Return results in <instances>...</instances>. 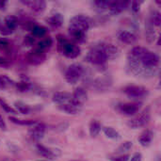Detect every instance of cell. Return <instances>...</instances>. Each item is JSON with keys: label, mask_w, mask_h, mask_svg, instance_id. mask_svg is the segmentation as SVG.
<instances>
[{"label": "cell", "mask_w": 161, "mask_h": 161, "mask_svg": "<svg viewBox=\"0 0 161 161\" xmlns=\"http://www.w3.org/2000/svg\"><path fill=\"white\" fill-rule=\"evenodd\" d=\"M102 129V125L101 124L96 121V120H92L90 124V135L92 138H95L99 135L100 131Z\"/></svg>", "instance_id": "603a6c76"}, {"label": "cell", "mask_w": 161, "mask_h": 161, "mask_svg": "<svg viewBox=\"0 0 161 161\" xmlns=\"http://www.w3.org/2000/svg\"><path fill=\"white\" fill-rule=\"evenodd\" d=\"M15 107H16V111H19L22 114H28L31 110V108L27 105H25L22 102H16Z\"/></svg>", "instance_id": "836d02e7"}, {"label": "cell", "mask_w": 161, "mask_h": 161, "mask_svg": "<svg viewBox=\"0 0 161 161\" xmlns=\"http://www.w3.org/2000/svg\"><path fill=\"white\" fill-rule=\"evenodd\" d=\"M58 48L61 55L68 58H75L80 55V47L74 42L59 35L58 36Z\"/></svg>", "instance_id": "3957f363"}, {"label": "cell", "mask_w": 161, "mask_h": 161, "mask_svg": "<svg viewBox=\"0 0 161 161\" xmlns=\"http://www.w3.org/2000/svg\"><path fill=\"white\" fill-rule=\"evenodd\" d=\"M124 92L130 98L134 99H142L149 94V91L142 86L138 85H129L124 88Z\"/></svg>", "instance_id": "8992f818"}, {"label": "cell", "mask_w": 161, "mask_h": 161, "mask_svg": "<svg viewBox=\"0 0 161 161\" xmlns=\"http://www.w3.org/2000/svg\"><path fill=\"white\" fill-rule=\"evenodd\" d=\"M74 98L73 95L71 93L68 92H55L53 94V102L58 107V108L60 107H63L65 105H68L72 102H74Z\"/></svg>", "instance_id": "7c38bea8"}, {"label": "cell", "mask_w": 161, "mask_h": 161, "mask_svg": "<svg viewBox=\"0 0 161 161\" xmlns=\"http://www.w3.org/2000/svg\"><path fill=\"white\" fill-rule=\"evenodd\" d=\"M132 142H125L124 143H122L118 149L116 150V154L118 155H124V153L128 152L131 148H132Z\"/></svg>", "instance_id": "1f68e13d"}, {"label": "cell", "mask_w": 161, "mask_h": 161, "mask_svg": "<svg viewBox=\"0 0 161 161\" xmlns=\"http://www.w3.org/2000/svg\"><path fill=\"white\" fill-rule=\"evenodd\" d=\"M52 43H53L52 39L46 38V39H43V40L40 41V42L37 43V47H36V48H38V49H40V50L45 52L47 49H49V48L51 47Z\"/></svg>", "instance_id": "83f0119b"}, {"label": "cell", "mask_w": 161, "mask_h": 161, "mask_svg": "<svg viewBox=\"0 0 161 161\" xmlns=\"http://www.w3.org/2000/svg\"><path fill=\"white\" fill-rule=\"evenodd\" d=\"M72 161H81V160H72Z\"/></svg>", "instance_id": "b9f144b4"}, {"label": "cell", "mask_w": 161, "mask_h": 161, "mask_svg": "<svg viewBox=\"0 0 161 161\" xmlns=\"http://www.w3.org/2000/svg\"><path fill=\"white\" fill-rule=\"evenodd\" d=\"M117 38L119 41H121L124 43H128V44H132L137 41V35L131 31H127V30H121L117 33Z\"/></svg>", "instance_id": "2e32d148"}, {"label": "cell", "mask_w": 161, "mask_h": 161, "mask_svg": "<svg viewBox=\"0 0 161 161\" xmlns=\"http://www.w3.org/2000/svg\"><path fill=\"white\" fill-rule=\"evenodd\" d=\"M0 129H1V130H4V131H6V130H7V125H6V122L4 121V119H3V117L1 116V114H0Z\"/></svg>", "instance_id": "f35d334b"}, {"label": "cell", "mask_w": 161, "mask_h": 161, "mask_svg": "<svg viewBox=\"0 0 161 161\" xmlns=\"http://www.w3.org/2000/svg\"><path fill=\"white\" fill-rule=\"evenodd\" d=\"M130 161H142V154L141 153H135L132 157H131V158L129 159Z\"/></svg>", "instance_id": "8d00e7d4"}, {"label": "cell", "mask_w": 161, "mask_h": 161, "mask_svg": "<svg viewBox=\"0 0 161 161\" xmlns=\"http://www.w3.org/2000/svg\"><path fill=\"white\" fill-rule=\"evenodd\" d=\"M117 110L124 115L131 116L138 113L142 108V103L140 102H128V103H122L117 105Z\"/></svg>", "instance_id": "ba28073f"}, {"label": "cell", "mask_w": 161, "mask_h": 161, "mask_svg": "<svg viewBox=\"0 0 161 161\" xmlns=\"http://www.w3.org/2000/svg\"><path fill=\"white\" fill-rule=\"evenodd\" d=\"M92 5L95 7V8L98 10V11H108V6H109V1H102V0H99V1H94L92 3Z\"/></svg>", "instance_id": "f546056e"}, {"label": "cell", "mask_w": 161, "mask_h": 161, "mask_svg": "<svg viewBox=\"0 0 161 161\" xmlns=\"http://www.w3.org/2000/svg\"><path fill=\"white\" fill-rule=\"evenodd\" d=\"M141 4H142V2H138V1L132 2V4H131V7H132V9H133V11H135V12L139 11V10H140Z\"/></svg>", "instance_id": "74e56055"}, {"label": "cell", "mask_w": 161, "mask_h": 161, "mask_svg": "<svg viewBox=\"0 0 161 161\" xmlns=\"http://www.w3.org/2000/svg\"><path fill=\"white\" fill-rule=\"evenodd\" d=\"M145 35H146V39L148 42H153L155 40V37H156V33H155V30H154V25L149 22L148 20V23H147V25H146V28H145Z\"/></svg>", "instance_id": "4316f807"}, {"label": "cell", "mask_w": 161, "mask_h": 161, "mask_svg": "<svg viewBox=\"0 0 161 161\" xmlns=\"http://www.w3.org/2000/svg\"><path fill=\"white\" fill-rule=\"evenodd\" d=\"M21 2L36 14L42 13L46 8V3L42 0H22Z\"/></svg>", "instance_id": "4fadbf2b"}, {"label": "cell", "mask_w": 161, "mask_h": 161, "mask_svg": "<svg viewBox=\"0 0 161 161\" xmlns=\"http://www.w3.org/2000/svg\"><path fill=\"white\" fill-rule=\"evenodd\" d=\"M45 59H46L45 52L40 50L38 48H34L33 50L28 52V54L26 56V60L31 65H40V64L43 63L45 61Z\"/></svg>", "instance_id": "9c48e42d"}, {"label": "cell", "mask_w": 161, "mask_h": 161, "mask_svg": "<svg viewBox=\"0 0 161 161\" xmlns=\"http://www.w3.org/2000/svg\"><path fill=\"white\" fill-rule=\"evenodd\" d=\"M129 4L130 3L127 1H109L108 11L112 15L120 14L128 8Z\"/></svg>", "instance_id": "9a60e30c"}, {"label": "cell", "mask_w": 161, "mask_h": 161, "mask_svg": "<svg viewBox=\"0 0 161 161\" xmlns=\"http://www.w3.org/2000/svg\"><path fill=\"white\" fill-rule=\"evenodd\" d=\"M72 95H73L74 100H75L77 104H79V105H81V106H83L84 103H85V102L87 101V99H88V92H87V91H86L84 88H82V87L76 88V89L75 90V92L72 93Z\"/></svg>", "instance_id": "e0dca14e"}, {"label": "cell", "mask_w": 161, "mask_h": 161, "mask_svg": "<svg viewBox=\"0 0 161 161\" xmlns=\"http://www.w3.org/2000/svg\"><path fill=\"white\" fill-rule=\"evenodd\" d=\"M40 161H48V160H40Z\"/></svg>", "instance_id": "7bdbcfd3"}, {"label": "cell", "mask_w": 161, "mask_h": 161, "mask_svg": "<svg viewBox=\"0 0 161 161\" xmlns=\"http://www.w3.org/2000/svg\"><path fill=\"white\" fill-rule=\"evenodd\" d=\"M128 56L138 59L144 67L148 69H158L159 64L158 55L142 46L133 47Z\"/></svg>", "instance_id": "7a4b0ae2"}, {"label": "cell", "mask_w": 161, "mask_h": 161, "mask_svg": "<svg viewBox=\"0 0 161 161\" xmlns=\"http://www.w3.org/2000/svg\"><path fill=\"white\" fill-rule=\"evenodd\" d=\"M9 121L15 125H23V126H32L34 125L37 122L36 121H33V120H24V119H19V118H15V117H9L8 118Z\"/></svg>", "instance_id": "d4e9b609"}, {"label": "cell", "mask_w": 161, "mask_h": 161, "mask_svg": "<svg viewBox=\"0 0 161 161\" xmlns=\"http://www.w3.org/2000/svg\"><path fill=\"white\" fill-rule=\"evenodd\" d=\"M45 130H46L45 125H43L42 123H36L29 129L28 133H29V136H30V138L32 140H34L36 142H39L43 138V136L45 134Z\"/></svg>", "instance_id": "5bb4252c"}, {"label": "cell", "mask_w": 161, "mask_h": 161, "mask_svg": "<svg viewBox=\"0 0 161 161\" xmlns=\"http://www.w3.org/2000/svg\"><path fill=\"white\" fill-rule=\"evenodd\" d=\"M0 108L3 109V110H5L7 113H10V114H17V111H16V109L15 108H13L11 106H9L3 98H1L0 97Z\"/></svg>", "instance_id": "d6a6232c"}, {"label": "cell", "mask_w": 161, "mask_h": 161, "mask_svg": "<svg viewBox=\"0 0 161 161\" xmlns=\"http://www.w3.org/2000/svg\"><path fill=\"white\" fill-rule=\"evenodd\" d=\"M15 88L19 91V92H27L30 88H31V84L27 81V80H22L20 82H16V85H15Z\"/></svg>", "instance_id": "4dcf8cb0"}, {"label": "cell", "mask_w": 161, "mask_h": 161, "mask_svg": "<svg viewBox=\"0 0 161 161\" xmlns=\"http://www.w3.org/2000/svg\"><path fill=\"white\" fill-rule=\"evenodd\" d=\"M8 61L5 58H3L2 57H0V66H8Z\"/></svg>", "instance_id": "ab89813d"}, {"label": "cell", "mask_w": 161, "mask_h": 161, "mask_svg": "<svg viewBox=\"0 0 161 161\" xmlns=\"http://www.w3.org/2000/svg\"><path fill=\"white\" fill-rule=\"evenodd\" d=\"M10 49V43L8 42V41L5 40V39H1L0 40V50L2 51H8Z\"/></svg>", "instance_id": "e575fe53"}, {"label": "cell", "mask_w": 161, "mask_h": 161, "mask_svg": "<svg viewBox=\"0 0 161 161\" xmlns=\"http://www.w3.org/2000/svg\"><path fill=\"white\" fill-rule=\"evenodd\" d=\"M92 25V19L85 14H77L74 16L69 23L68 30L72 42L75 43H82L86 41L87 32Z\"/></svg>", "instance_id": "6da1fadb"}, {"label": "cell", "mask_w": 161, "mask_h": 161, "mask_svg": "<svg viewBox=\"0 0 161 161\" xmlns=\"http://www.w3.org/2000/svg\"><path fill=\"white\" fill-rule=\"evenodd\" d=\"M47 23L48 25L53 27V28H58L62 25L63 24V21H64V18L62 16V14L60 13H55L53 15H51L50 17L47 18Z\"/></svg>", "instance_id": "ffe728a7"}, {"label": "cell", "mask_w": 161, "mask_h": 161, "mask_svg": "<svg viewBox=\"0 0 161 161\" xmlns=\"http://www.w3.org/2000/svg\"><path fill=\"white\" fill-rule=\"evenodd\" d=\"M102 129H103V132L106 135V137H108V139H111V140H119L121 138L120 133L117 130H115L113 127L104 126V127H102Z\"/></svg>", "instance_id": "7402d4cb"}, {"label": "cell", "mask_w": 161, "mask_h": 161, "mask_svg": "<svg viewBox=\"0 0 161 161\" xmlns=\"http://www.w3.org/2000/svg\"><path fill=\"white\" fill-rule=\"evenodd\" d=\"M149 22L156 26H159L161 23V14L158 10H153L150 15Z\"/></svg>", "instance_id": "f1b7e54d"}, {"label": "cell", "mask_w": 161, "mask_h": 161, "mask_svg": "<svg viewBox=\"0 0 161 161\" xmlns=\"http://www.w3.org/2000/svg\"><path fill=\"white\" fill-rule=\"evenodd\" d=\"M37 151L42 157H43V158H47L49 160L55 159V158H58L61 155L60 150L56 149V148L46 147V146H43L42 144H37Z\"/></svg>", "instance_id": "30bf717a"}, {"label": "cell", "mask_w": 161, "mask_h": 161, "mask_svg": "<svg viewBox=\"0 0 161 161\" xmlns=\"http://www.w3.org/2000/svg\"><path fill=\"white\" fill-rule=\"evenodd\" d=\"M31 31H32V35L35 36V37H43L46 32H47V29L46 27L42 26V25H35L32 28H31Z\"/></svg>", "instance_id": "484cf974"}, {"label": "cell", "mask_w": 161, "mask_h": 161, "mask_svg": "<svg viewBox=\"0 0 161 161\" xmlns=\"http://www.w3.org/2000/svg\"><path fill=\"white\" fill-rule=\"evenodd\" d=\"M153 138H154V133H153V131L150 130V129H147V130L143 131V132L141 134V136H140V138H139V142H140V144H141L142 146H143V147H148V146L151 144V142H152V141H153Z\"/></svg>", "instance_id": "d6986e66"}, {"label": "cell", "mask_w": 161, "mask_h": 161, "mask_svg": "<svg viewBox=\"0 0 161 161\" xmlns=\"http://www.w3.org/2000/svg\"><path fill=\"white\" fill-rule=\"evenodd\" d=\"M19 21L18 18L14 15H8L5 18V26L8 30V32H12L18 25Z\"/></svg>", "instance_id": "44dd1931"}, {"label": "cell", "mask_w": 161, "mask_h": 161, "mask_svg": "<svg viewBox=\"0 0 161 161\" xmlns=\"http://www.w3.org/2000/svg\"><path fill=\"white\" fill-rule=\"evenodd\" d=\"M84 67L79 63H74L70 65L65 72V79L69 84H76L84 75Z\"/></svg>", "instance_id": "5b68a950"}, {"label": "cell", "mask_w": 161, "mask_h": 161, "mask_svg": "<svg viewBox=\"0 0 161 161\" xmlns=\"http://www.w3.org/2000/svg\"><path fill=\"white\" fill-rule=\"evenodd\" d=\"M100 44H101V47H102L108 60L115 59L120 56L121 51H120L119 47H117L116 45H114L112 43H108V42H100Z\"/></svg>", "instance_id": "8fae6325"}, {"label": "cell", "mask_w": 161, "mask_h": 161, "mask_svg": "<svg viewBox=\"0 0 161 161\" xmlns=\"http://www.w3.org/2000/svg\"><path fill=\"white\" fill-rule=\"evenodd\" d=\"M150 118H151V113H150L149 108H147V109L143 110L140 115H138L135 118H133L130 121H128L127 125H128V126L130 128L138 129V128L145 126L149 123Z\"/></svg>", "instance_id": "52a82bcc"}, {"label": "cell", "mask_w": 161, "mask_h": 161, "mask_svg": "<svg viewBox=\"0 0 161 161\" xmlns=\"http://www.w3.org/2000/svg\"><path fill=\"white\" fill-rule=\"evenodd\" d=\"M16 82L7 75H0V89L15 88Z\"/></svg>", "instance_id": "cb8c5ba5"}, {"label": "cell", "mask_w": 161, "mask_h": 161, "mask_svg": "<svg viewBox=\"0 0 161 161\" xmlns=\"http://www.w3.org/2000/svg\"><path fill=\"white\" fill-rule=\"evenodd\" d=\"M86 60L93 65H96V66H102L108 61L107 57L101 47L100 42L94 44L92 47V49L89 51V53L86 57Z\"/></svg>", "instance_id": "277c9868"}, {"label": "cell", "mask_w": 161, "mask_h": 161, "mask_svg": "<svg viewBox=\"0 0 161 161\" xmlns=\"http://www.w3.org/2000/svg\"><path fill=\"white\" fill-rule=\"evenodd\" d=\"M92 86L98 91H106L111 86V80L107 76L99 77L92 82Z\"/></svg>", "instance_id": "ac0fdd59"}, {"label": "cell", "mask_w": 161, "mask_h": 161, "mask_svg": "<svg viewBox=\"0 0 161 161\" xmlns=\"http://www.w3.org/2000/svg\"><path fill=\"white\" fill-rule=\"evenodd\" d=\"M6 2H3V1H0V9H3L6 6Z\"/></svg>", "instance_id": "60d3db41"}, {"label": "cell", "mask_w": 161, "mask_h": 161, "mask_svg": "<svg viewBox=\"0 0 161 161\" xmlns=\"http://www.w3.org/2000/svg\"><path fill=\"white\" fill-rule=\"evenodd\" d=\"M129 159H130V157L128 155H119V156L110 158L111 161H129Z\"/></svg>", "instance_id": "d590c367"}]
</instances>
